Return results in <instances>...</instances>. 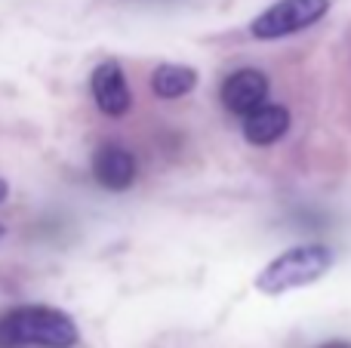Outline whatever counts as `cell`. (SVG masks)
I'll return each instance as SVG.
<instances>
[{"label": "cell", "instance_id": "obj_1", "mask_svg": "<svg viewBox=\"0 0 351 348\" xmlns=\"http://www.w3.org/2000/svg\"><path fill=\"white\" fill-rule=\"evenodd\" d=\"M77 339V324L59 308L25 306L0 318V348H74Z\"/></svg>", "mask_w": 351, "mask_h": 348}, {"label": "cell", "instance_id": "obj_2", "mask_svg": "<svg viewBox=\"0 0 351 348\" xmlns=\"http://www.w3.org/2000/svg\"><path fill=\"white\" fill-rule=\"evenodd\" d=\"M333 265V253L321 244H305L293 247V250L280 253L278 259L265 265L256 277V290L265 296H280L287 290L305 287V284L321 281Z\"/></svg>", "mask_w": 351, "mask_h": 348}, {"label": "cell", "instance_id": "obj_3", "mask_svg": "<svg viewBox=\"0 0 351 348\" xmlns=\"http://www.w3.org/2000/svg\"><path fill=\"white\" fill-rule=\"evenodd\" d=\"M330 10V0H278L262 16L253 18L250 34L256 40H278V37L296 34L308 25L321 22Z\"/></svg>", "mask_w": 351, "mask_h": 348}, {"label": "cell", "instance_id": "obj_4", "mask_svg": "<svg viewBox=\"0 0 351 348\" xmlns=\"http://www.w3.org/2000/svg\"><path fill=\"white\" fill-rule=\"evenodd\" d=\"M222 105L231 111V114H243L262 108L268 102V77L256 68H241L234 71L228 80L222 84Z\"/></svg>", "mask_w": 351, "mask_h": 348}, {"label": "cell", "instance_id": "obj_5", "mask_svg": "<svg viewBox=\"0 0 351 348\" xmlns=\"http://www.w3.org/2000/svg\"><path fill=\"white\" fill-rule=\"evenodd\" d=\"M90 86H93V99H96L102 114H108V117L127 114L130 102H133V92H130L123 68L117 65V62H102V65L93 71Z\"/></svg>", "mask_w": 351, "mask_h": 348}, {"label": "cell", "instance_id": "obj_6", "mask_svg": "<svg viewBox=\"0 0 351 348\" xmlns=\"http://www.w3.org/2000/svg\"><path fill=\"white\" fill-rule=\"evenodd\" d=\"M93 173H96V182L108 191H123L133 185L136 179V160L127 148L121 145H102L96 151L93 160Z\"/></svg>", "mask_w": 351, "mask_h": 348}, {"label": "cell", "instance_id": "obj_7", "mask_svg": "<svg viewBox=\"0 0 351 348\" xmlns=\"http://www.w3.org/2000/svg\"><path fill=\"white\" fill-rule=\"evenodd\" d=\"M290 129V111L284 105H262L243 117V139L250 145H271Z\"/></svg>", "mask_w": 351, "mask_h": 348}, {"label": "cell", "instance_id": "obj_8", "mask_svg": "<svg viewBox=\"0 0 351 348\" xmlns=\"http://www.w3.org/2000/svg\"><path fill=\"white\" fill-rule=\"evenodd\" d=\"M197 86V71L185 65H160L152 74V90L158 99H182Z\"/></svg>", "mask_w": 351, "mask_h": 348}, {"label": "cell", "instance_id": "obj_9", "mask_svg": "<svg viewBox=\"0 0 351 348\" xmlns=\"http://www.w3.org/2000/svg\"><path fill=\"white\" fill-rule=\"evenodd\" d=\"M6 195H10V185H6V182H3V179H0V203H3V201H6Z\"/></svg>", "mask_w": 351, "mask_h": 348}, {"label": "cell", "instance_id": "obj_10", "mask_svg": "<svg viewBox=\"0 0 351 348\" xmlns=\"http://www.w3.org/2000/svg\"><path fill=\"white\" fill-rule=\"evenodd\" d=\"M321 348H351L348 343H327V345H321Z\"/></svg>", "mask_w": 351, "mask_h": 348}, {"label": "cell", "instance_id": "obj_11", "mask_svg": "<svg viewBox=\"0 0 351 348\" xmlns=\"http://www.w3.org/2000/svg\"><path fill=\"white\" fill-rule=\"evenodd\" d=\"M3 234H6V228H3V225H0V238H3Z\"/></svg>", "mask_w": 351, "mask_h": 348}]
</instances>
